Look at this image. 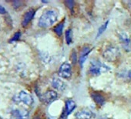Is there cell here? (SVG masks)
Segmentation results:
<instances>
[{
	"instance_id": "cell-1",
	"label": "cell",
	"mask_w": 131,
	"mask_h": 119,
	"mask_svg": "<svg viewBox=\"0 0 131 119\" xmlns=\"http://www.w3.org/2000/svg\"><path fill=\"white\" fill-rule=\"evenodd\" d=\"M58 18L57 13L53 9L46 10L39 18L38 25L42 28H47L53 25Z\"/></svg>"
},
{
	"instance_id": "cell-2",
	"label": "cell",
	"mask_w": 131,
	"mask_h": 119,
	"mask_svg": "<svg viewBox=\"0 0 131 119\" xmlns=\"http://www.w3.org/2000/svg\"><path fill=\"white\" fill-rule=\"evenodd\" d=\"M108 71H110V67L106 64H103L99 60L94 59L90 61L89 73L92 76H99L103 73L107 72Z\"/></svg>"
},
{
	"instance_id": "cell-3",
	"label": "cell",
	"mask_w": 131,
	"mask_h": 119,
	"mask_svg": "<svg viewBox=\"0 0 131 119\" xmlns=\"http://www.w3.org/2000/svg\"><path fill=\"white\" fill-rule=\"evenodd\" d=\"M119 56H120L119 49L115 46H107L103 53V56L107 61H110V62L116 61L119 59Z\"/></svg>"
},
{
	"instance_id": "cell-4",
	"label": "cell",
	"mask_w": 131,
	"mask_h": 119,
	"mask_svg": "<svg viewBox=\"0 0 131 119\" xmlns=\"http://www.w3.org/2000/svg\"><path fill=\"white\" fill-rule=\"evenodd\" d=\"M58 74L62 78L70 79L72 77V67L70 64L67 62L63 63L59 69Z\"/></svg>"
},
{
	"instance_id": "cell-5",
	"label": "cell",
	"mask_w": 131,
	"mask_h": 119,
	"mask_svg": "<svg viewBox=\"0 0 131 119\" xmlns=\"http://www.w3.org/2000/svg\"><path fill=\"white\" fill-rule=\"evenodd\" d=\"M119 38L123 49L127 52L131 51V39L129 36L126 33L123 32L119 33Z\"/></svg>"
},
{
	"instance_id": "cell-6",
	"label": "cell",
	"mask_w": 131,
	"mask_h": 119,
	"mask_svg": "<svg viewBox=\"0 0 131 119\" xmlns=\"http://www.w3.org/2000/svg\"><path fill=\"white\" fill-rule=\"evenodd\" d=\"M57 97H58V94H57V93L55 91H53V90H48L44 94H42L40 98H41V100L44 103L50 104V103L53 102L55 100H56Z\"/></svg>"
},
{
	"instance_id": "cell-7",
	"label": "cell",
	"mask_w": 131,
	"mask_h": 119,
	"mask_svg": "<svg viewBox=\"0 0 131 119\" xmlns=\"http://www.w3.org/2000/svg\"><path fill=\"white\" fill-rule=\"evenodd\" d=\"M29 113L28 110L21 108V109H14L11 112V116L13 119H29Z\"/></svg>"
},
{
	"instance_id": "cell-8",
	"label": "cell",
	"mask_w": 131,
	"mask_h": 119,
	"mask_svg": "<svg viewBox=\"0 0 131 119\" xmlns=\"http://www.w3.org/2000/svg\"><path fill=\"white\" fill-rule=\"evenodd\" d=\"M18 97H19V101L23 102V104H25L27 106H32L34 103V100H33L32 97L25 91H20L18 95Z\"/></svg>"
},
{
	"instance_id": "cell-9",
	"label": "cell",
	"mask_w": 131,
	"mask_h": 119,
	"mask_svg": "<svg viewBox=\"0 0 131 119\" xmlns=\"http://www.w3.org/2000/svg\"><path fill=\"white\" fill-rule=\"evenodd\" d=\"M75 116L77 119H91L94 117V114L90 109L83 108L78 111Z\"/></svg>"
},
{
	"instance_id": "cell-10",
	"label": "cell",
	"mask_w": 131,
	"mask_h": 119,
	"mask_svg": "<svg viewBox=\"0 0 131 119\" xmlns=\"http://www.w3.org/2000/svg\"><path fill=\"white\" fill-rule=\"evenodd\" d=\"M35 13L36 11L33 9H29L23 16V20H22V26H28V24L32 21V19H33L34 16H35Z\"/></svg>"
},
{
	"instance_id": "cell-11",
	"label": "cell",
	"mask_w": 131,
	"mask_h": 119,
	"mask_svg": "<svg viewBox=\"0 0 131 119\" xmlns=\"http://www.w3.org/2000/svg\"><path fill=\"white\" fill-rule=\"evenodd\" d=\"M92 50V48L88 46H84L81 52H80V66L83 67V65L84 64L86 60L87 59V56L88 55L90 54V53L91 52Z\"/></svg>"
},
{
	"instance_id": "cell-12",
	"label": "cell",
	"mask_w": 131,
	"mask_h": 119,
	"mask_svg": "<svg viewBox=\"0 0 131 119\" xmlns=\"http://www.w3.org/2000/svg\"><path fill=\"white\" fill-rule=\"evenodd\" d=\"M76 107H77V105L73 100H72V99L67 100L66 101V107H65V111H64L65 116H67V115L70 114L72 113V111H73V110L76 108Z\"/></svg>"
},
{
	"instance_id": "cell-13",
	"label": "cell",
	"mask_w": 131,
	"mask_h": 119,
	"mask_svg": "<svg viewBox=\"0 0 131 119\" xmlns=\"http://www.w3.org/2000/svg\"><path fill=\"white\" fill-rule=\"evenodd\" d=\"M52 87L60 91H64L66 88H67V84L64 81H62V80H60L59 78H53L52 81Z\"/></svg>"
},
{
	"instance_id": "cell-14",
	"label": "cell",
	"mask_w": 131,
	"mask_h": 119,
	"mask_svg": "<svg viewBox=\"0 0 131 119\" xmlns=\"http://www.w3.org/2000/svg\"><path fill=\"white\" fill-rule=\"evenodd\" d=\"M91 97H92L93 100L99 106H103L105 104V97L99 92H93L91 94Z\"/></svg>"
},
{
	"instance_id": "cell-15",
	"label": "cell",
	"mask_w": 131,
	"mask_h": 119,
	"mask_svg": "<svg viewBox=\"0 0 131 119\" xmlns=\"http://www.w3.org/2000/svg\"><path fill=\"white\" fill-rule=\"evenodd\" d=\"M118 77L126 80V81H130L131 80V70H125V71H122L119 73L117 74Z\"/></svg>"
},
{
	"instance_id": "cell-16",
	"label": "cell",
	"mask_w": 131,
	"mask_h": 119,
	"mask_svg": "<svg viewBox=\"0 0 131 119\" xmlns=\"http://www.w3.org/2000/svg\"><path fill=\"white\" fill-rule=\"evenodd\" d=\"M64 24H65V20L60 22L55 28H54V32L59 36H61L62 34V31H63V28H64Z\"/></svg>"
},
{
	"instance_id": "cell-17",
	"label": "cell",
	"mask_w": 131,
	"mask_h": 119,
	"mask_svg": "<svg viewBox=\"0 0 131 119\" xmlns=\"http://www.w3.org/2000/svg\"><path fill=\"white\" fill-rule=\"evenodd\" d=\"M72 36H73L72 29H70L67 30V32H66V40H67V43L68 45H70L72 43Z\"/></svg>"
},
{
	"instance_id": "cell-18",
	"label": "cell",
	"mask_w": 131,
	"mask_h": 119,
	"mask_svg": "<svg viewBox=\"0 0 131 119\" xmlns=\"http://www.w3.org/2000/svg\"><path fill=\"white\" fill-rule=\"evenodd\" d=\"M108 24H109V20H107L106 22H105V23L99 28L98 33H97V37H98L99 36H100V35L106 29V28H107V26H108Z\"/></svg>"
},
{
	"instance_id": "cell-19",
	"label": "cell",
	"mask_w": 131,
	"mask_h": 119,
	"mask_svg": "<svg viewBox=\"0 0 131 119\" xmlns=\"http://www.w3.org/2000/svg\"><path fill=\"white\" fill-rule=\"evenodd\" d=\"M65 3H66V5L67 6V7H68L69 9H70L71 10H73V6H74V4H75L73 1H66Z\"/></svg>"
},
{
	"instance_id": "cell-20",
	"label": "cell",
	"mask_w": 131,
	"mask_h": 119,
	"mask_svg": "<svg viewBox=\"0 0 131 119\" xmlns=\"http://www.w3.org/2000/svg\"><path fill=\"white\" fill-rule=\"evenodd\" d=\"M20 36H21V33H20V32H17V33H16L14 34V36H13V37L12 38L11 41H17V40L20 38Z\"/></svg>"
},
{
	"instance_id": "cell-21",
	"label": "cell",
	"mask_w": 131,
	"mask_h": 119,
	"mask_svg": "<svg viewBox=\"0 0 131 119\" xmlns=\"http://www.w3.org/2000/svg\"><path fill=\"white\" fill-rule=\"evenodd\" d=\"M71 58H72V61H73V64H76L77 63V53L75 50H73L72 52V54H71Z\"/></svg>"
},
{
	"instance_id": "cell-22",
	"label": "cell",
	"mask_w": 131,
	"mask_h": 119,
	"mask_svg": "<svg viewBox=\"0 0 131 119\" xmlns=\"http://www.w3.org/2000/svg\"><path fill=\"white\" fill-rule=\"evenodd\" d=\"M5 13H6V9H5L3 6H0V14H5Z\"/></svg>"
},
{
	"instance_id": "cell-23",
	"label": "cell",
	"mask_w": 131,
	"mask_h": 119,
	"mask_svg": "<svg viewBox=\"0 0 131 119\" xmlns=\"http://www.w3.org/2000/svg\"><path fill=\"white\" fill-rule=\"evenodd\" d=\"M33 119H42V118H40V117H34Z\"/></svg>"
},
{
	"instance_id": "cell-24",
	"label": "cell",
	"mask_w": 131,
	"mask_h": 119,
	"mask_svg": "<svg viewBox=\"0 0 131 119\" xmlns=\"http://www.w3.org/2000/svg\"><path fill=\"white\" fill-rule=\"evenodd\" d=\"M0 119H2V118H1V117H0Z\"/></svg>"
}]
</instances>
